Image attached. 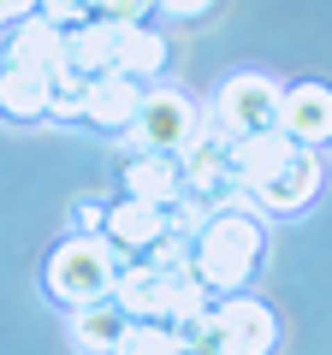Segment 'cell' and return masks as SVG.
<instances>
[{
  "mask_svg": "<svg viewBox=\"0 0 332 355\" xmlns=\"http://www.w3.org/2000/svg\"><path fill=\"white\" fill-rule=\"evenodd\" d=\"M137 261H149V266H160V272H172V266H190V237H184V231H172V225H166L160 237H154L149 249L137 254Z\"/></svg>",
  "mask_w": 332,
  "mask_h": 355,
  "instance_id": "obj_16",
  "label": "cell"
},
{
  "mask_svg": "<svg viewBox=\"0 0 332 355\" xmlns=\"http://www.w3.org/2000/svg\"><path fill=\"white\" fill-rule=\"evenodd\" d=\"M125 308L107 296V302H83V308H72V343L83 355H113V343H119V331H125Z\"/></svg>",
  "mask_w": 332,
  "mask_h": 355,
  "instance_id": "obj_13",
  "label": "cell"
},
{
  "mask_svg": "<svg viewBox=\"0 0 332 355\" xmlns=\"http://www.w3.org/2000/svg\"><path fill=\"white\" fill-rule=\"evenodd\" d=\"M119 249L107 237H90V231H77L60 254L48 261V291L60 296L65 308H83V302H107L113 296V279H119Z\"/></svg>",
  "mask_w": 332,
  "mask_h": 355,
  "instance_id": "obj_2",
  "label": "cell"
},
{
  "mask_svg": "<svg viewBox=\"0 0 332 355\" xmlns=\"http://www.w3.org/2000/svg\"><path fill=\"white\" fill-rule=\"evenodd\" d=\"M273 125H279L291 142H303V148L332 142V89L326 83H291V89H279V119H273Z\"/></svg>",
  "mask_w": 332,
  "mask_h": 355,
  "instance_id": "obj_6",
  "label": "cell"
},
{
  "mask_svg": "<svg viewBox=\"0 0 332 355\" xmlns=\"http://www.w3.org/2000/svg\"><path fill=\"white\" fill-rule=\"evenodd\" d=\"M0 107H6L13 119H42L48 113V77L6 65V71H0Z\"/></svg>",
  "mask_w": 332,
  "mask_h": 355,
  "instance_id": "obj_14",
  "label": "cell"
},
{
  "mask_svg": "<svg viewBox=\"0 0 332 355\" xmlns=\"http://www.w3.org/2000/svg\"><path fill=\"white\" fill-rule=\"evenodd\" d=\"M95 12L101 18H125V24H142V18L154 12V0H101Z\"/></svg>",
  "mask_w": 332,
  "mask_h": 355,
  "instance_id": "obj_17",
  "label": "cell"
},
{
  "mask_svg": "<svg viewBox=\"0 0 332 355\" xmlns=\"http://www.w3.org/2000/svg\"><path fill=\"white\" fill-rule=\"evenodd\" d=\"M125 196H137V202H154V207L179 202V196H184L179 154H154V148H142L137 160L125 166Z\"/></svg>",
  "mask_w": 332,
  "mask_h": 355,
  "instance_id": "obj_12",
  "label": "cell"
},
{
  "mask_svg": "<svg viewBox=\"0 0 332 355\" xmlns=\"http://www.w3.org/2000/svg\"><path fill=\"white\" fill-rule=\"evenodd\" d=\"M30 6H36V0H0V24H18Z\"/></svg>",
  "mask_w": 332,
  "mask_h": 355,
  "instance_id": "obj_20",
  "label": "cell"
},
{
  "mask_svg": "<svg viewBox=\"0 0 332 355\" xmlns=\"http://www.w3.org/2000/svg\"><path fill=\"white\" fill-rule=\"evenodd\" d=\"M214 0H154V12H172V18H202Z\"/></svg>",
  "mask_w": 332,
  "mask_h": 355,
  "instance_id": "obj_18",
  "label": "cell"
},
{
  "mask_svg": "<svg viewBox=\"0 0 332 355\" xmlns=\"http://www.w3.org/2000/svg\"><path fill=\"white\" fill-rule=\"evenodd\" d=\"M202 130V107L184 95V89H154L142 95L137 119H131V137L137 148H154V154H184Z\"/></svg>",
  "mask_w": 332,
  "mask_h": 355,
  "instance_id": "obj_3",
  "label": "cell"
},
{
  "mask_svg": "<svg viewBox=\"0 0 332 355\" xmlns=\"http://www.w3.org/2000/svg\"><path fill=\"white\" fill-rule=\"evenodd\" d=\"M6 65H18V71H36V77H53V71L65 65V30L48 24V18H24V24L13 30Z\"/></svg>",
  "mask_w": 332,
  "mask_h": 355,
  "instance_id": "obj_10",
  "label": "cell"
},
{
  "mask_svg": "<svg viewBox=\"0 0 332 355\" xmlns=\"http://www.w3.org/2000/svg\"><path fill=\"white\" fill-rule=\"evenodd\" d=\"M137 107H142V83L125 77V71H101L83 89V119H90L95 130H131Z\"/></svg>",
  "mask_w": 332,
  "mask_h": 355,
  "instance_id": "obj_8",
  "label": "cell"
},
{
  "mask_svg": "<svg viewBox=\"0 0 332 355\" xmlns=\"http://www.w3.org/2000/svg\"><path fill=\"white\" fill-rule=\"evenodd\" d=\"M113 355H184V343H179V331L160 326V320H125Z\"/></svg>",
  "mask_w": 332,
  "mask_h": 355,
  "instance_id": "obj_15",
  "label": "cell"
},
{
  "mask_svg": "<svg viewBox=\"0 0 332 355\" xmlns=\"http://www.w3.org/2000/svg\"><path fill=\"white\" fill-rule=\"evenodd\" d=\"M214 326H219L226 355H273L279 349V320H273V308L256 302V296L231 291L226 302H214Z\"/></svg>",
  "mask_w": 332,
  "mask_h": 355,
  "instance_id": "obj_5",
  "label": "cell"
},
{
  "mask_svg": "<svg viewBox=\"0 0 332 355\" xmlns=\"http://www.w3.org/2000/svg\"><path fill=\"white\" fill-rule=\"evenodd\" d=\"M160 231H166V207L125 196L119 207H107V225H101V237L119 249V261H137V254L149 249V243L160 237Z\"/></svg>",
  "mask_w": 332,
  "mask_h": 355,
  "instance_id": "obj_9",
  "label": "cell"
},
{
  "mask_svg": "<svg viewBox=\"0 0 332 355\" xmlns=\"http://www.w3.org/2000/svg\"><path fill=\"white\" fill-rule=\"evenodd\" d=\"M160 65H166V36H160V30L113 18V71L149 83V77H160Z\"/></svg>",
  "mask_w": 332,
  "mask_h": 355,
  "instance_id": "obj_11",
  "label": "cell"
},
{
  "mask_svg": "<svg viewBox=\"0 0 332 355\" xmlns=\"http://www.w3.org/2000/svg\"><path fill=\"white\" fill-rule=\"evenodd\" d=\"M315 190H320V154L297 142V148H291V160H285L273 178H261V184H256L249 196H256V202H267L273 214H297V207H303Z\"/></svg>",
  "mask_w": 332,
  "mask_h": 355,
  "instance_id": "obj_7",
  "label": "cell"
},
{
  "mask_svg": "<svg viewBox=\"0 0 332 355\" xmlns=\"http://www.w3.org/2000/svg\"><path fill=\"white\" fill-rule=\"evenodd\" d=\"M101 225H107V207H101V202H83V207H77V231L101 237Z\"/></svg>",
  "mask_w": 332,
  "mask_h": 355,
  "instance_id": "obj_19",
  "label": "cell"
},
{
  "mask_svg": "<svg viewBox=\"0 0 332 355\" xmlns=\"http://www.w3.org/2000/svg\"><path fill=\"white\" fill-rule=\"evenodd\" d=\"M261 249H267L261 225L243 207H226V214H208V225L190 237V266L214 296H231V291H243V284L256 279Z\"/></svg>",
  "mask_w": 332,
  "mask_h": 355,
  "instance_id": "obj_1",
  "label": "cell"
},
{
  "mask_svg": "<svg viewBox=\"0 0 332 355\" xmlns=\"http://www.w3.org/2000/svg\"><path fill=\"white\" fill-rule=\"evenodd\" d=\"M273 119H279V83L261 71H238L219 83V101H214V119H208V130L214 137H249V130H267Z\"/></svg>",
  "mask_w": 332,
  "mask_h": 355,
  "instance_id": "obj_4",
  "label": "cell"
}]
</instances>
